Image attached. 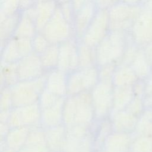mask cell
Listing matches in <instances>:
<instances>
[{
  "label": "cell",
  "instance_id": "6da1fadb",
  "mask_svg": "<svg viewBox=\"0 0 152 152\" xmlns=\"http://www.w3.org/2000/svg\"><path fill=\"white\" fill-rule=\"evenodd\" d=\"M95 120L90 91L66 97L63 108V124L90 126Z\"/></svg>",
  "mask_w": 152,
  "mask_h": 152
},
{
  "label": "cell",
  "instance_id": "7a4b0ae2",
  "mask_svg": "<svg viewBox=\"0 0 152 152\" xmlns=\"http://www.w3.org/2000/svg\"><path fill=\"white\" fill-rule=\"evenodd\" d=\"M129 39L128 32L110 30L95 48L97 66L119 64Z\"/></svg>",
  "mask_w": 152,
  "mask_h": 152
},
{
  "label": "cell",
  "instance_id": "3957f363",
  "mask_svg": "<svg viewBox=\"0 0 152 152\" xmlns=\"http://www.w3.org/2000/svg\"><path fill=\"white\" fill-rule=\"evenodd\" d=\"M46 72L41 77L29 80H20L10 87L13 107H18L38 103L42 92L45 88Z\"/></svg>",
  "mask_w": 152,
  "mask_h": 152
},
{
  "label": "cell",
  "instance_id": "277c9868",
  "mask_svg": "<svg viewBox=\"0 0 152 152\" xmlns=\"http://www.w3.org/2000/svg\"><path fill=\"white\" fill-rule=\"evenodd\" d=\"M142 9L141 4L116 2L108 10L110 30L129 32Z\"/></svg>",
  "mask_w": 152,
  "mask_h": 152
},
{
  "label": "cell",
  "instance_id": "5b68a950",
  "mask_svg": "<svg viewBox=\"0 0 152 152\" xmlns=\"http://www.w3.org/2000/svg\"><path fill=\"white\" fill-rule=\"evenodd\" d=\"M40 32L50 44L59 45L69 39L75 38L72 25L63 16L59 5Z\"/></svg>",
  "mask_w": 152,
  "mask_h": 152
},
{
  "label": "cell",
  "instance_id": "8992f818",
  "mask_svg": "<svg viewBox=\"0 0 152 152\" xmlns=\"http://www.w3.org/2000/svg\"><path fill=\"white\" fill-rule=\"evenodd\" d=\"M99 81L97 66L78 68L68 74L67 96L90 91Z\"/></svg>",
  "mask_w": 152,
  "mask_h": 152
},
{
  "label": "cell",
  "instance_id": "52a82bcc",
  "mask_svg": "<svg viewBox=\"0 0 152 152\" xmlns=\"http://www.w3.org/2000/svg\"><path fill=\"white\" fill-rule=\"evenodd\" d=\"M113 87L112 83L99 81L90 90L95 120L100 121L109 116L112 109Z\"/></svg>",
  "mask_w": 152,
  "mask_h": 152
},
{
  "label": "cell",
  "instance_id": "ba28073f",
  "mask_svg": "<svg viewBox=\"0 0 152 152\" xmlns=\"http://www.w3.org/2000/svg\"><path fill=\"white\" fill-rule=\"evenodd\" d=\"M110 31L108 10H98L80 41L89 46L96 48Z\"/></svg>",
  "mask_w": 152,
  "mask_h": 152
},
{
  "label": "cell",
  "instance_id": "9c48e42d",
  "mask_svg": "<svg viewBox=\"0 0 152 152\" xmlns=\"http://www.w3.org/2000/svg\"><path fill=\"white\" fill-rule=\"evenodd\" d=\"M129 34L138 47L144 48L152 41V11L142 9L129 31Z\"/></svg>",
  "mask_w": 152,
  "mask_h": 152
},
{
  "label": "cell",
  "instance_id": "30bf717a",
  "mask_svg": "<svg viewBox=\"0 0 152 152\" xmlns=\"http://www.w3.org/2000/svg\"><path fill=\"white\" fill-rule=\"evenodd\" d=\"M78 41L74 37L59 45V69L68 74L78 69Z\"/></svg>",
  "mask_w": 152,
  "mask_h": 152
},
{
  "label": "cell",
  "instance_id": "8fae6325",
  "mask_svg": "<svg viewBox=\"0 0 152 152\" xmlns=\"http://www.w3.org/2000/svg\"><path fill=\"white\" fill-rule=\"evenodd\" d=\"M17 69L20 81L35 79L46 72L40 55L34 52L23 57L17 62Z\"/></svg>",
  "mask_w": 152,
  "mask_h": 152
},
{
  "label": "cell",
  "instance_id": "7c38bea8",
  "mask_svg": "<svg viewBox=\"0 0 152 152\" xmlns=\"http://www.w3.org/2000/svg\"><path fill=\"white\" fill-rule=\"evenodd\" d=\"M98 9L93 1L84 6L75 13L72 27L74 37L80 41L96 15Z\"/></svg>",
  "mask_w": 152,
  "mask_h": 152
},
{
  "label": "cell",
  "instance_id": "4fadbf2b",
  "mask_svg": "<svg viewBox=\"0 0 152 152\" xmlns=\"http://www.w3.org/2000/svg\"><path fill=\"white\" fill-rule=\"evenodd\" d=\"M109 118L113 131L131 134L134 132L138 120L125 109L111 112Z\"/></svg>",
  "mask_w": 152,
  "mask_h": 152
},
{
  "label": "cell",
  "instance_id": "5bb4252c",
  "mask_svg": "<svg viewBox=\"0 0 152 152\" xmlns=\"http://www.w3.org/2000/svg\"><path fill=\"white\" fill-rule=\"evenodd\" d=\"M133 138L131 134L113 131L104 141L99 152H128Z\"/></svg>",
  "mask_w": 152,
  "mask_h": 152
},
{
  "label": "cell",
  "instance_id": "9a60e30c",
  "mask_svg": "<svg viewBox=\"0 0 152 152\" xmlns=\"http://www.w3.org/2000/svg\"><path fill=\"white\" fill-rule=\"evenodd\" d=\"M45 88L59 97L67 96L68 74L55 68L47 71Z\"/></svg>",
  "mask_w": 152,
  "mask_h": 152
},
{
  "label": "cell",
  "instance_id": "2e32d148",
  "mask_svg": "<svg viewBox=\"0 0 152 152\" xmlns=\"http://www.w3.org/2000/svg\"><path fill=\"white\" fill-rule=\"evenodd\" d=\"M66 97H60L52 106L42 110L41 126L49 128L63 124V108Z\"/></svg>",
  "mask_w": 152,
  "mask_h": 152
},
{
  "label": "cell",
  "instance_id": "e0dca14e",
  "mask_svg": "<svg viewBox=\"0 0 152 152\" xmlns=\"http://www.w3.org/2000/svg\"><path fill=\"white\" fill-rule=\"evenodd\" d=\"M46 144L50 152H64L66 139V128L62 124L45 128Z\"/></svg>",
  "mask_w": 152,
  "mask_h": 152
},
{
  "label": "cell",
  "instance_id": "ac0fdd59",
  "mask_svg": "<svg viewBox=\"0 0 152 152\" xmlns=\"http://www.w3.org/2000/svg\"><path fill=\"white\" fill-rule=\"evenodd\" d=\"M58 4L56 0L37 2L35 4L34 23L38 32H40L54 14Z\"/></svg>",
  "mask_w": 152,
  "mask_h": 152
},
{
  "label": "cell",
  "instance_id": "d6986e66",
  "mask_svg": "<svg viewBox=\"0 0 152 152\" xmlns=\"http://www.w3.org/2000/svg\"><path fill=\"white\" fill-rule=\"evenodd\" d=\"M16 108L21 126L33 128L41 126L42 109L38 103Z\"/></svg>",
  "mask_w": 152,
  "mask_h": 152
},
{
  "label": "cell",
  "instance_id": "ffe728a7",
  "mask_svg": "<svg viewBox=\"0 0 152 152\" xmlns=\"http://www.w3.org/2000/svg\"><path fill=\"white\" fill-rule=\"evenodd\" d=\"M64 152H94L93 137L91 132L79 137L66 134Z\"/></svg>",
  "mask_w": 152,
  "mask_h": 152
},
{
  "label": "cell",
  "instance_id": "44dd1931",
  "mask_svg": "<svg viewBox=\"0 0 152 152\" xmlns=\"http://www.w3.org/2000/svg\"><path fill=\"white\" fill-rule=\"evenodd\" d=\"M134 96L132 86L114 87L111 112L125 109Z\"/></svg>",
  "mask_w": 152,
  "mask_h": 152
},
{
  "label": "cell",
  "instance_id": "7402d4cb",
  "mask_svg": "<svg viewBox=\"0 0 152 152\" xmlns=\"http://www.w3.org/2000/svg\"><path fill=\"white\" fill-rule=\"evenodd\" d=\"M31 128L20 126L11 128L4 141L5 145L17 151L23 148L26 142Z\"/></svg>",
  "mask_w": 152,
  "mask_h": 152
},
{
  "label": "cell",
  "instance_id": "603a6c76",
  "mask_svg": "<svg viewBox=\"0 0 152 152\" xmlns=\"http://www.w3.org/2000/svg\"><path fill=\"white\" fill-rule=\"evenodd\" d=\"M129 66L138 79L147 80L152 72V65L147 59L142 48L139 49Z\"/></svg>",
  "mask_w": 152,
  "mask_h": 152
},
{
  "label": "cell",
  "instance_id": "cb8c5ba5",
  "mask_svg": "<svg viewBox=\"0 0 152 152\" xmlns=\"http://www.w3.org/2000/svg\"><path fill=\"white\" fill-rule=\"evenodd\" d=\"M138 79L130 66L118 65L115 71L112 83L114 87L132 86Z\"/></svg>",
  "mask_w": 152,
  "mask_h": 152
},
{
  "label": "cell",
  "instance_id": "d4e9b609",
  "mask_svg": "<svg viewBox=\"0 0 152 152\" xmlns=\"http://www.w3.org/2000/svg\"><path fill=\"white\" fill-rule=\"evenodd\" d=\"M21 14V12H19L0 21L1 48L7 40L14 36Z\"/></svg>",
  "mask_w": 152,
  "mask_h": 152
},
{
  "label": "cell",
  "instance_id": "484cf974",
  "mask_svg": "<svg viewBox=\"0 0 152 152\" xmlns=\"http://www.w3.org/2000/svg\"><path fill=\"white\" fill-rule=\"evenodd\" d=\"M35 23L24 12H21L13 37L32 39L37 33Z\"/></svg>",
  "mask_w": 152,
  "mask_h": 152
},
{
  "label": "cell",
  "instance_id": "4316f807",
  "mask_svg": "<svg viewBox=\"0 0 152 152\" xmlns=\"http://www.w3.org/2000/svg\"><path fill=\"white\" fill-rule=\"evenodd\" d=\"M78 68H86L97 66L95 48L89 46L78 41Z\"/></svg>",
  "mask_w": 152,
  "mask_h": 152
},
{
  "label": "cell",
  "instance_id": "83f0119b",
  "mask_svg": "<svg viewBox=\"0 0 152 152\" xmlns=\"http://www.w3.org/2000/svg\"><path fill=\"white\" fill-rule=\"evenodd\" d=\"M1 64L17 62L22 58L15 37L7 40L1 48Z\"/></svg>",
  "mask_w": 152,
  "mask_h": 152
},
{
  "label": "cell",
  "instance_id": "f1b7e54d",
  "mask_svg": "<svg viewBox=\"0 0 152 152\" xmlns=\"http://www.w3.org/2000/svg\"><path fill=\"white\" fill-rule=\"evenodd\" d=\"M19 81L17 62L1 64V88L4 86L11 87Z\"/></svg>",
  "mask_w": 152,
  "mask_h": 152
},
{
  "label": "cell",
  "instance_id": "f546056e",
  "mask_svg": "<svg viewBox=\"0 0 152 152\" xmlns=\"http://www.w3.org/2000/svg\"><path fill=\"white\" fill-rule=\"evenodd\" d=\"M96 133L93 137L94 152H99L104 141L113 131L109 118H106L100 121Z\"/></svg>",
  "mask_w": 152,
  "mask_h": 152
},
{
  "label": "cell",
  "instance_id": "4dcf8cb0",
  "mask_svg": "<svg viewBox=\"0 0 152 152\" xmlns=\"http://www.w3.org/2000/svg\"><path fill=\"white\" fill-rule=\"evenodd\" d=\"M39 55L45 72L57 68L59 59V45L50 44Z\"/></svg>",
  "mask_w": 152,
  "mask_h": 152
},
{
  "label": "cell",
  "instance_id": "1f68e13d",
  "mask_svg": "<svg viewBox=\"0 0 152 152\" xmlns=\"http://www.w3.org/2000/svg\"><path fill=\"white\" fill-rule=\"evenodd\" d=\"M133 137L145 135L152 137V110L146 109L139 117Z\"/></svg>",
  "mask_w": 152,
  "mask_h": 152
},
{
  "label": "cell",
  "instance_id": "d6a6232c",
  "mask_svg": "<svg viewBox=\"0 0 152 152\" xmlns=\"http://www.w3.org/2000/svg\"><path fill=\"white\" fill-rule=\"evenodd\" d=\"M129 152H152V137L138 135L134 137Z\"/></svg>",
  "mask_w": 152,
  "mask_h": 152
},
{
  "label": "cell",
  "instance_id": "836d02e7",
  "mask_svg": "<svg viewBox=\"0 0 152 152\" xmlns=\"http://www.w3.org/2000/svg\"><path fill=\"white\" fill-rule=\"evenodd\" d=\"M0 21L20 11L21 0H0Z\"/></svg>",
  "mask_w": 152,
  "mask_h": 152
},
{
  "label": "cell",
  "instance_id": "e575fe53",
  "mask_svg": "<svg viewBox=\"0 0 152 152\" xmlns=\"http://www.w3.org/2000/svg\"><path fill=\"white\" fill-rule=\"evenodd\" d=\"M25 145H46L45 128L42 126L31 128Z\"/></svg>",
  "mask_w": 152,
  "mask_h": 152
},
{
  "label": "cell",
  "instance_id": "d590c367",
  "mask_svg": "<svg viewBox=\"0 0 152 152\" xmlns=\"http://www.w3.org/2000/svg\"><path fill=\"white\" fill-rule=\"evenodd\" d=\"M140 48V47H138L135 43H134L129 36V39L128 45L124 53V55L118 65H121L129 66L134 60L135 56H136Z\"/></svg>",
  "mask_w": 152,
  "mask_h": 152
},
{
  "label": "cell",
  "instance_id": "8d00e7d4",
  "mask_svg": "<svg viewBox=\"0 0 152 152\" xmlns=\"http://www.w3.org/2000/svg\"><path fill=\"white\" fill-rule=\"evenodd\" d=\"M117 65L116 64H109L98 66L99 81L113 84V77Z\"/></svg>",
  "mask_w": 152,
  "mask_h": 152
},
{
  "label": "cell",
  "instance_id": "74e56055",
  "mask_svg": "<svg viewBox=\"0 0 152 152\" xmlns=\"http://www.w3.org/2000/svg\"><path fill=\"white\" fill-rule=\"evenodd\" d=\"M125 110L139 118L145 110L144 98L134 96Z\"/></svg>",
  "mask_w": 152,
  "mask_h": 152
},
{
  "label": "cell",
  "instance_id": "f35d334b",
  "mask_svg": "<svg viewBox=\"0 0 152 152\" xmlns=\"http://www.w3.org/2000/svg\"><path fill=\"white\" fill-rule=\"evenodd\" d=\"M12 108V98L10 87L4 86L1 88L0 111L10 110Z\"/></svg>",
  "mask_w": 152,
  "mask_h": 152
},
{
  "label": "cell",
  "instance_id": "ab89813d",
  "mask_svg": "<svg viewBox=\"0 0 152 152\" xmlns=\"http://www.w3.org/2000/svg\"><path fill=\"white\" fill-rule=\"evenodd\" d=\"M33 52L40 55L50 45L45 36L41 33L37 32L32 38Z\"/></svg>",
  "mask_w": 152,
  "mask_h": 152
},
{
  "label": "cell",
  "instance_id": "60d3db41",
  "mask_svg": "<svg viewBox=\"0 0 152 152\" xmlns=\"http://www.w3.org/2000/svg\"><path fill=\"white\" fill-rule=\"evenodd\" d=\"M59 97L45 88L40 96L38 103L41 109L43 110L54 104Z\"/></svg>",
  "mask_w": 152,
  "mask_h": 152
},
{
  "label": "cell",
  "instance_id": "b9f144b4",
  "mask_svg": "<svg viewBox=\"0 0 152 152\" xmlns=\"http://www.w3.org/2000/svg\"><path fill=\"white\" fill-rule=\"evenodd\" d=\"M58 5L62 12L63 16L68 22H69L72 25L75 12L74 11V10L72 7V5L71 2L62 4Z\"/></svg>",
  "mask_w": 152,
  "mask_h": 152
},
{
  "label": "cell",
  "instance_id": "7bdbcfd3",
  "mask_svg": "<svg viewBox=\"0 0 152 152\" xmlns=\"http://www.w3.org/2000/svg\"><path fill=\"white\" fill-rule=\"evenodd\" d=\"M144 102L145 109H151L152 107V72L146 80V88L144 97Z\"/></svg>",
  "mask_w": 152,
  "mask_h": 152
},
{
  "label": "cell",
  "instance_id": "ee69618b",
  "mask_svg": "<svg viewBox=\"0 0 152 152\" xmlns=\"http://www.w3.org/2000/svg\"><path fill=\"white\" fill-rule=\"evenodd\" d=\"M132 88L135 96L144 98L145 93L146 80L138 79L132 85Z\"/></svg>",
  "mask_w": 152,
  "mask_h": 152
},
{
  "label": "cell",
  "instance_id": "f6af8a7d",
  "mask_svg": "<svg viewBox=\"0 0 152 152\" xmlns=\"http://www.w3.org/2000/svg\"><path fill=\"white\" fill-rule=\"evenodd\" d=\"M18 152H50L46 145H25Z\"/></svg>",
  "mask_w": 152,
  "mask_h": 152
},
{
  "label": "cell",
  "instance_id": "bcb514c9",
  "mask_svg": "<svg viewBox=\"0 0 152 152\" xmlns=\"http://www.w3.org/2000/svg\"><path fill=\"white\" fill-rule=\"evenodd\" d=\"M119 0H93L98 10H108Z\"/></svg>",
  "mask_w": 152,
  "mask_h": 152
},
{
  "label": "cell",
  "instance_id": "7dc6e473",
  "mask_svg": "<svg viewBox=\"0 0 152 152\" xmlns=\"http://www.w3.org/2000/svg\"><path fill=\"white\" fill-rule=\"evenodd\" d=\"M92 1H93V0H71V3L72 5L75 12H76L84 6Z\"/></svg>",
  "mask_w": 152,
  "mask_h": 152
},
{
  "label": "cell",
  "instance_id": "c3c4849f",
  "mask_svg": "<svg viewBox=\"0 0 152 152\" xmlns=\"http://www.w3.org/2000/svg\"><path fill=\"white\" fill-rule=\"evenodd\" d=\"M10 127L7 123L0 122V137L1 141L4 140L8 132L10 130Z\"/></svg>",
  "mask_w": 152,
  "mask_h": 152
},
{
  "label": "cell",
  "instance_id": "681fc988",
  "mask_svg": "<svg viewBox=\"0 0 152 152\" xmlns=\"http://www.w3.org/2000/svg\"><path fill=\"white\" fill-rule=\"evenodd\" d=\"M145 55L152 65V41L142 48Z\"/></svg>",
  "mask_w": 152,
  "mask_h": 152
},
{
  "label": "cell",
  "instance_id": "f907efd6",
  "mask_svg": "<svg viewBox=\"0 0 152 152\" xmlns=\"http://www.w3.org/2000/svg\"><path fill=\"white\" fill-rule=\"evenodd\" d=\"M10 110L0 111V122L7 123L10 114Z\"/></svg>",
  "mask_w": 152,
  "mask_h": 152
},
{
  "label": "cell",
  "instance_id": "816d5d0a",
  "mask_svg": "<svg viewBox=\"0 0 152 152\" xmlns=\"http://www.w3.org/2000/svg\"><path fill=\"white\" fill-rule=\"evenodd\" d=\"M1 152H18L15 150H13L8 147H7L4 141H1Z\"/></svg>",
  "mask_w": 152,
  "mask_h": 152
},
{
  "label": "cell",
  "instance_id": "f5cc1de1",
  "mask_svg": "<svg viewBox=\"0 0 152 152\" xmlns=\"http://www.w3.org/2000/svg\"><path fill=\"white\" fill-rule=\"evenodd\" d=\"M119 1L125 3L129 4H134V5L141 4V0H119Z\"/></svg>",
  "mask_w": 152,
  "mask_h": 152
},
{
  "label": "cell",
  "instance_id": "db71d44e",
  "mask_svg": "<svg viewBox=\"0 0 152 152\" xmlns=\"http://www.w3.org/2000/svg\"><path fill=\"white\" fill-rule=\"evenodd\" d=\"M144 8L152 11V0H148L144 5H142Z\"/></svg>",
  "mask_w": 152,
  "mask_h": 152
},
{
  "label": "cell",
  "instance_id": "11a10c76",
  "mask_svg": "<svg viewBox=\"0 0 152 152\" xmlns=\"http://www.w3.org/2000/svg\"><path fill=\"white\" fill-rule=\"evenodd\" d=\"M58 5L64 4V3H67V2H70L71 0H56Z\"/></svg>",
  "mask_w": 152,
  "mask_h": 152
},
{
  "label": "cell",
  "instance_id": "9f6ffc18",
  "mask_svg": "<svg viewBox=\"0 0 152 152\" xmlns=\"http://www.w3.org/2000/svg\"><path fill=\"white\" fill-rule=\"evenodd\" d=\"M148 1V0H141V4L142 5H144Z\"/></svg>",
  "mask_w": 152,
  "mask_h": 152
},
{
  "label": "cell",
  "instance_id": "6f0895ef",
  "mask_svg": "<svg viewBox=\"0 0 152 152\" xmlns=\"http://www.w3.org/2000/svg\"><path fill=\"white\" fill-rule=\"evenodd\" d=\"M50 1V0H36L37 2H43V1Z\"/></svg>",
  "mask_w": 152,
  "mask_h": 152
},
{
  "label": "cell",
  "instance_id": "680465c9",
  "mask_svg": "<svg viewBox=\"0 0 152 152\" xmlns=\"http://www.w3.org/2000/svg\"><path fill=\"white\" fill-rule=\"evenodd\" d=\"M151 110H152V107H151Z\"/></svg>",
  "mask_w": 152,
  "mask_h": 152
},
{
  "label": "cell",
  "instance_id": "91938a15",
  "mask_svg": "<svg viewBox=\"0 0 152 152\" xmlns=\"http://www.w3.org/2000/svg\"><path fill=\"white\" fill-rule=\"evenodd\" d=\"M128 152H129V151H128Z\"/></svg>",
  "mask_w": 152,
  "mask_h": 152
}]
</instances>
